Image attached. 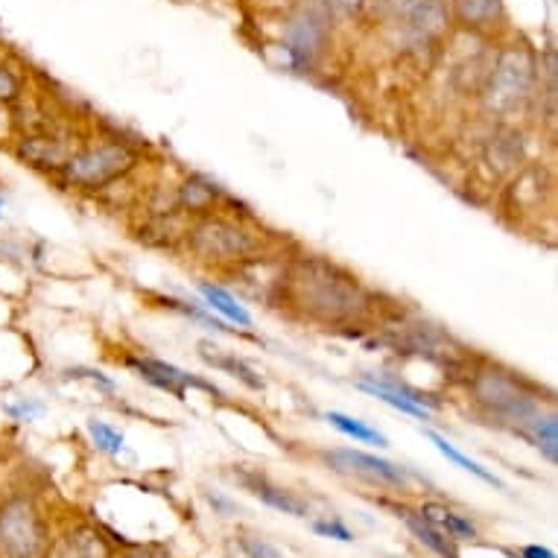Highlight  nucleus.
Segmentation results:
<instances>
[{"mask_svg":"<svg viewBox=\"0 0 558 558\" xmlns=\"http://www.w3.org/2000/svg\"><path fill=\"white\" fill-rule=\"evenodd\" d=\"M287 302L307 319L322 325H342L360 319L372 295L357 278L325 257H302L287 272Z\"/></svg>","mask_w":558,"mask_h":558,"instance_id":"obj_1","label":"nucleus"},{"mask_svg":"<svg viewBox=\"0 0 558 558\" xmlns=\"http://www.w3.org/2000/svg\"><path fill=\"white\" fill-rule=\"evenodd\" d=\"M538 83V62L526 45L504 47L488 68L483 83L485 109L495 118H512L532 100Z\"/></svg>","mask_w":558,"mask_h":558,"instance_id":"obj_2","label":"nucleus"},{"mask_svg":"<svg viewBox=\"0 0 558 558\" xmlns=\"http://www.w3.org/2000/svg\"><path fill=\"white\" fill-rule=\"evenodd\" d=\"M187 248L193 257H199L205 264L226 266L255 260L264 243L246 226L217 217V214H205L187 229Z\"/></svg>","mask_w":558,"mask_h":558,"instance_id":"obj_3","label":"nucleus"},{"mask_svg":"<svg viewBox=\"0 0 558 558\" xmlns=\"http://www.w3.org/2000/svg\"><path fill=\"white\" fill-rule=\"evenodd\" d=\"M50 532L45 514L29 495H10L0 500V556L47 558Z\"/></svg>","mask_w":558,"mask_h":558,"instance_id":"obj_4","label":"nucleus"},{"mask_svg":"<svg viewBox=\"0 0 558 558\" xmlns=\"http://www.w3.org/2000/svg\"><path fill=\"white\" fill-rule=\"evenodd\" d=\"M474 401L497 418L514 424H530L538 415V401L521 386V380L504 368H480L471 380Z\"/></svg>","mask_w":558,"mask_h":558,"instance_id":"obj_5","label":"nucleus"},{"mask_svg":"<svg viewBox=\"0 0 558 558\" xmlns=\"http://www.w3.org/2000/svg\"><path fill=\"white\" fill-rule=\"evenodd\" d=\"M137 165V153L126 144H97L64 161V179L76 187L100 191L106 184L118 182L126 173H132Z\"/></svg>","mask_w":558,"mask_h":558,"instance_id":"obj_6","label":"nucleus"},{"mask_svg":"<svg viewBox=\"0 0 558 558\" xmlns=\"http://www.w3.org/2000/svg\"><path fill=\"white\" fill-rule=\"evenodd\" d=\"M398 21L412 47H430L448 33L450 12L445 0H410Z\"/></svg>","mask_w":558,"mask_h":558,"instance_id":"obj_7","label":"nucleus"},{"mask_svg":"<svg viewBox=\"0 0 558 558\" xmlns=\"http://www.w3.org/2000/svg\"><path fill=\"white\" fill-rule=\"evenodd\" d=\"M328 462L337 468L339 474H354L360 480H368V483L392 485V488H403L410 483L407 468L372 457V453H363V450H330Z\"/></svg>","mask_w":558,"mask_h":558,"instance_id":"obj_8","label":"nucleus"},{"mask_svg":"<svg viewBox=\"0 0 558 558\" xmlns=\"http://www.w3.org/2000/svg\"><path fill=\"white\" fill-rule=\"evenodd\" d=\"M325 24H328L325 15L316 10H302L293 19V24L287 29V50H290V56H293V62L299 68L311 64L316 59V53L322 50L325 36H328Z\"/></svg>","mask_w":558,"mask_h":558,"instance_id":"obj_9","label":"nucleus"},{"mask_svg":"<svg viewBox=\"0 0 558 558\" xmlns=\"http://www.w3.org/2000/svg\"><path fill=\"white\" fill-rule=\"evenodd\" d=\"M360 389L368 395H375L380 398L384 403L395 407V410L407 412L412 418H418V422H430V407L424 401L422 392H415L410 386H401L395 384V380H386V377H377V375H368L360 380Z\"/></svg>","mask_w":558,"mask_h":558,"instance_id":"obj_10","label":"nucleus"},{"mask_svg":"<svg viewBox=\"0 0 558 558\" xmlns=\"http://www.w3.org/2000/svg\"><path fill=\"white\" fill-rule=\"evenodd\" d=\"M19 158H24L33 167L59 170L71 158V149L64 147V141H56V137H24L19 144Z\"/></svg>","mask_w":558,"mask_h":558,"instance_id":"obj_11","label":"nucleus"},{"mask_svg":"<svg viewBox=\"0 0 558 558\" xmlns=\"http://www.w3.org/2000/svg\"><path fill=\"white\" fill-rule=\"evenodd\" d=\"M248 485V492L255 497H260L266 506H272V509H278V512L284 514H293V518H307V504H304L302 497L290 495L287 488H278V485H272L269 480H264V476H243Z\"/></svg>","mask_w":558,"mask_h":558,"instance_id":"obj_12","label":"nucleus"},{"mask_svg":"<svg viewBox=\"0 0 558 558\" xmlns=\"http://www.w3.org/2000/svg\"><path fill=\"white\" fill-rule=\"evenodd\" d=\"M132 366L141 372V377H147L156 386L167 389V392L182 395L184 386H199V389H208V384H202L196 377L184 375L182 368L170 366V363H161V360H144V363H132Z\"/></svg>","mask_w":558,"mask_h":558,"instance_id":"obj_13","label":"nucleus"},{"mask_svg":"<svg viewBox=\"0 0 558 558\" xmlns=\"http://www.w3.org/2000/svg\"><path fill=\"white\" fill-rule=\"evenodd\" d=\"M418 514H422L424 521H430L436 530H441L448 538L453 541H465V538H476V526L468 518H462V514L450 512L448 506H439V504H424L422 509H418Z\"/></svg>","mask_w":558,"mask_h":558,"instance_id":"obj_14","label":"nucleus"},{"mask_svg":"<svg viewBox=\"0 0 558 558\" xmlns=\"http://www.w3.org/2000/svg\"><path fill=\"white\" fill-rule=\"evenodd\" d=\"M199 293H202V299H205V304L211 307V311L222 313V316H226L229 322H238L240 328H252V316H248L246 307H243V304H240L238 299L229 293V290H222V287L202 281Z\"/></svg>","mask_w":558,"mask_h":558,"instance_id":"obj_15","label":"nucleus"},{"mask_svg":"<svg viewBox=\"0 0 558 558\" xmlns=\"http://www.w3.org/2000/svg\"><path fill=\"white\" fill-rule=\"evenodd\" d=\"M175 202H179V208L187 214H211L214 202H217V187L205 182V179H199V175H193V179H187V182L179 187Z\"/></svg>","mask_w":558,"mask_h":558,"instance_id":"obj_16","label":"nucleus"},{"mask_svg":"<svg viewBox=\"0 0 558 558\" xmlns=\"http://www.w3.org/2000/svg\"><path fill=\"white\" fill-rule=\"evenodd\" d=\"M403 521H407V526H410V532L415 535V538L422 541L424 547H430L436 556L441 558H459L457 553V541L448 538L445 532L436 530L430 521H424L422 514H403Z\"/></svg>","mask_w":558,"mask_h":558,"instance_id":"obj_17","label":"nucleus"},{"mask_svg":"<svg viewBox=\"0 0 558 558\" xmlns=\"http://www.w3.org/2000/svg\"><path fill=\"white\" fill-rule=\"evenodd\" d=\"M504 12V0H457V19L465 27H488Z\"/></svg>","mask_w":558,"mask_h":558,"instance_id":"obj_18","label":"nucleus"},{"mask_svg":"<svg viewBox=\"0 0 558 558\" xmlns=\"http://www.w3.org/2000/svg\"><path fill=\"white\" fill-rule=\"evenodd\" d=\"M330 422V427H337L339 433H345L354 441H366V445H377V448H389V439H386L384 433H377L375 427H368L366 422H360V418H351L345 412H328L325 415Z\"/></svg>","mask_w":558,"mask_h":558,"instance_id":"obj_19","label":"nucleus"},{"mask_svg":"<svg viewBox=\"0 0 558 558\" xmlns=\"http://www.w3.org/2000/svg\"><path fill=\"white\" fill-rule=\"evenodd\" d=\"M427 439H430L433 445H436V450H439L441 457H448L450 462H457L459 468H465L468 474L480 476V480H483V483L495 485V488H504V483H500V480H497V476L492 474V471H485V468L480 465V462H474V459H468L465 453H462V450L453 448V445H450V441L445 439V436H439V433L427 430Z\"/></svg>","mask_w":558,"mask_h":558,"instance_id":"obj_20","label":"nucleus"},{"mask_svg":"<svg viewBox=\"0 0 558 558\" xmlns=\"http://www.w3.org/2000/svg\"><path fill=\"white\" fill-rule=\"evenodd\" d=\"M530 433H532V439H535V445H538V450L544 453V457L556 465V459H558V422H556V415H535L530 424Z\"/></svg>","mask_w":558,"mask_h":558,"instance_id":"obj_21","label":"nucleus"},{"mask_svg":"<svg viewBox=\"0 0 558 558\" xmlns=\"http://www.w3.org/2000/svg\"><path fill=\"white\" fill-rule=\"evenodd\" d=\"M68 558H109V553L97 532L80 530L68 541Z\"/></svg>","mask_w":558,"mask_h":558,"instance_id":"obj_22","label":"nucleus"},{"mask_svg":"<svg viewBox=\"0 0 558 558\" xmlns=\"http://www.w3.org/2000/svg\"><path fill=\"white\" fill-rule=\"evenodd\" d=\"M88 433H92L94 445H97L100 450H106V453H120V450L126 448L123 433L114 430V427H109L106 422H97V418H92V422H88Z\"/></svg>","mask_w":558,"mask_h":558,"instance_id":"obj_23","label":"nucleus"},{"mask_svg":"<svg viewBox=\"0 0 558 558\" xmlns=\"http://www.w3.org/2000/svg\"><path fill=\"white\" fill-rule=\"evenodd\" d=\"M240 549L248 558H287L281 549H275L269 541L257 538V535H240Z\"/></svg>","mask_w":558,"mask_h":558,"instance_id":"obj_24","label":"nucleus"},{"mask_svg":"<svg viewBox=\"0 0 558 558\" xmlns=\"http://www.w3.org/2000/svg\"><path fill=\"white\" fill-rule=\"evenodd\" d=\"M205 360H208V363H214V366L226 368V372H234V377H240V380L252 386V389H257V386H260V380H257V377H252V372H248V368L243 366L240 360L217 357V354H208V351H205Z\"/></svg>","mask_w":558,"mask_h":558,"instance_id":"obj_25","label":"nucleus"},{"mask_svg":"<svg viewBox=\"0 0 558 558\" xmlns=\"http://www.w3.org/2000/svg\"><path fill=\"white\" fill-rule=\"evenodd\" d=\"M19 94H21L19 76L12 74L10 68H3V64H0V102L19 100Z\"/></svg>","mask_w":558,"mask_h":558,"instance_id":"obj_26","label":"nucleus"},{"mask_svg":"<svg viewBox=\"0 0 558 558\" xmlns=\"http://www.w3.org/2000/svg\"><path fill=\"white\" fill-rule=\"evenodd\" d=\"M313 530L319 532V535H325V538H337V541H354V535H351V530L348 526H342V523L337 521H319L313 523Z\"/></svg>","mask_w":558,"mask_h":558,"instance_id":"obj_27","label":"nucleus"},{"mask_svg":"<svg viewBox=\"0 0 558 558\" xmlns=\"http://www.w3.org/2000/svg\"><path fill=\"white\" fill-rule=\"evenodd\" d=\"M407 3H410V0H377V10L384 12L386 19L398 21V15H401Z\"/></svg>","mask_w":558,"mask_h":558,"instance_id":"obj_28","label":"nucleus"},{"mask_svg":"<svg viewBox=\"0 0 558 558\" xmlns=\"http://www.w3.org/2000/svg\"><path fill=\"white\" fill-rule=\"evenodd\" d=\"M363 3H366V0H328L330 10H337L339 15H351V12L363 10Z\"/></svg>","mask_w":558,"mask_h":558,"instance_id":"obj_29","label":"nucleus"},{"mask_svg":"<svg viewBox=\"0 0 558 558\" xmlns=\"http://www.w3.org/2000/svg\"><path fill=\"white\" fill-rule=\"evenodd\" d=\"M10 412H12V415H15V418H27V422H29L33 415H38V412H41V407H38V403L21 401V403H12Z\"/></svg>","mask_w":558,"mask_h":558,"instance_id":"obj_30","label":"nucleus"},{"mask_svg":"<svg viewBox=\"0 0 558 558\" xmlns=\"http://www.w3.org/2000/svg\"><path fill=\"white\" fill-rule=\"evenodd\" d=\"M521 558H556V553L547 547H526L521 553Z\"/></svg>","mask_w":558,"mask_h":558,"instance_id":"obj_31","label":"nucleus"},{"mask_svg":"<svg viewBox=\"0 0 558 558\" xmlns=\"http://www.w3.org/2000/svg\"><path fill=\"white\" fill-rule=\"evenodd\" d=\"M129 558H158V556H153V553H144V549H141V553H135V556H129Z\"/></svg>","mask_w":558,"mask_h":558,"instance_id":"obj_32","label":"nucleus"},{"mask_svg":"<svg viewBox=\"0 0 558 558\" xmlns=\"http://www.w3.org/2000/svg\"><path fill=\"white\" fill-rule=\"evenodd\" d=\"M0 211H3V196H0Z\"/></svg>","mask_w":558,"mask_h":558,"instance_id":"obj_33","label":"nucleus"},{"mask_svg":"<svg viewBox=\"0 0 558 558\" xmlns=\"http://www.w3.org/2000/svg\"><path fill=\"white\" fill-rule=\"evenodd\" d=\"M0 123H3V114H0Z\"/></svg>","mask_w":558,"mask_h":558,"instance_id":"obj_34","label":"nucleus"}]
</instances>
